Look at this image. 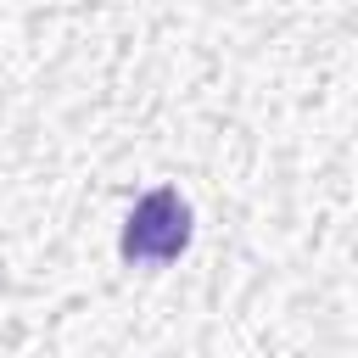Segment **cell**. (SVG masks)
I'll list each match as a JSON object with an SVG mask.
<instances>
[{
	"instance_id": "obj_1",
	"label": "cell",
	"mask_w": 358,
	"mask_h": 358,
	"mask_svg": "<svg viewBox=\"0 0 358 358\" xmlns=\"http://www.w3.org/2000/svg\"><path fill=\"white\" fill-rule=\"evenodd\" d=\"M185 246H190V201H185L173 185L145 190V196L129 207V218H123L117 257H123V263H173Z\"/></svg>"
}]
</instances>
